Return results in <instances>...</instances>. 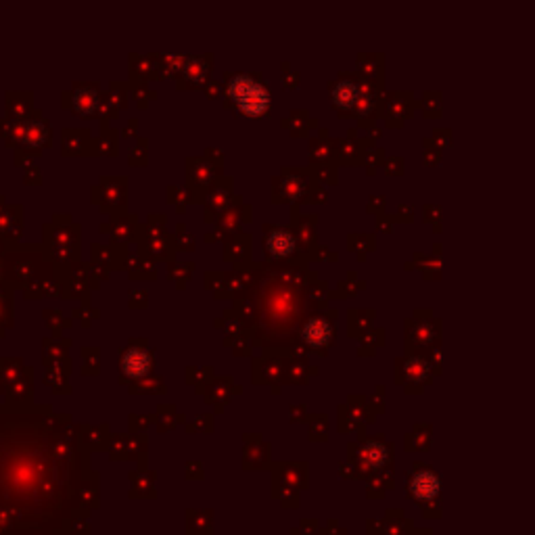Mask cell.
Returning a JSON list of instances; mask_svg holds the SVG:
<instances>
[{
    "instance_id": "1",
    "label": "cell",
    "mask_w": 535,
    "mask_h": 535,
    "mask_svg": "<svg viewBox=\"0 0 535 535\" xmlns=\"http://www.w3.org/2000/svg\"><path fill=\"white\" fill-rule=\"evenodd\" d=\"M228 97L236 103V107L247 115H262L268 109V93L262 84L247 76H238L228 84Z\"/></svg>"
},
{
    "instance_id": "2",
    "label": "cell",
    "mask_w": 535,
    "mask_h": 535,
    "mask_svg": "<svg viewBox=\"0 0 535 535\" xmlns=\"http://www.w3.org/2000/svg\"><path fill=\"white\" fill-rule=\"evenodd\" d=\"M153 366V358L142 347H130L121 355V372L130 379H142Z\"/></svg>"
},
{
    "instance_id": "3",
    "label": "cell",
    "mask_w": 535,
    "mask_h": 535,
    "mask_svg": "<svg viewBox=\"0 0 535 535\" xmlns=\"http://www.w3.org/2000/svg\"><path fill=\"white\" fill-rule=\"evenodd\" d=\"M412 494L417 500H433L439 492V481L433 473H419L412 479Z\"/></svg>"
},
{
    "instance_id": "4",
    "label": "cell",
    "mask_w": 535,
    "mask_h": 535,
    "mask_svg": "<svg viewBox=\"0 0 535 535\" xmlns=\"http://www.w3.org/2000/svg\"><path fill=\"white\" fill-rule=\"evenodd\" d=\"M266 247H268L270 255H274V257H287V255H291V253H293V249H295V241H293V236H291L289 232H285V230H276V232H272V234L268 236Z\"/></svg>"
},
{
    "instance_id": "5",
    "label": "cell",
    "mask_w": 535,
    "mask_h": 535,
    "mask_svg": "<svg viewBox=\"0 0 535 535\" xmlns=\"http://www.w3.org/2000/svg\"><path fill=\"white\" fill-rule=\"evenodd\" d=\"M304 341L308 345H314V347H320L324 343L330 341V324L326 320H310L304 328Z\"/></svg>"
},
{
    "instance_id": "6",
    "label": "cell",
    "mask_w": 535,
    "mask_h": 535,
    "mask_svg": "<svg viewBox=\"0 0 535 535\" xmlns=\"http://www.w3.org/2000/svg\"><path fill=\"white\" fill-rule=\"evenodd\" d=\"M332 101H334L337 107H353L355 101H358V88H355V84H351V82H341V84H337L334 90H332Z\"/></svg>"
}]
</instances>
